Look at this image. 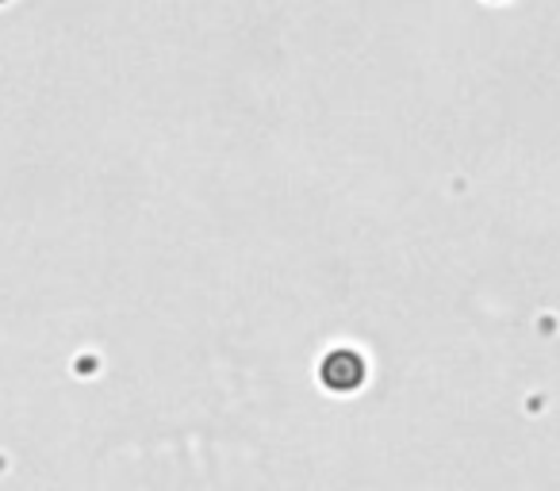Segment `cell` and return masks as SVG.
Instances as JSON below:
<instances>
[{
  "instance_id": "6da1fadb",
  "label": "cell",
  "mask_w": 560,
  "mask_h": 491,
  "mask_svg": "<svg viewBox=\"0 0 560 491\" xmlns=\"http://www.w3.org/2000/svg\"><path fill=\"white\" fill-rule=\"evenodd\" d=\"M361 381H365V361L353 350H335L323 361V384L330 391H353Z\"/></svg>"
}]
</instances>
